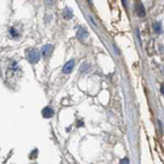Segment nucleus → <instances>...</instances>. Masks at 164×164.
I'll use <instances>...</instances> for the list:
<instances>
[{
  "label": "nucleus",
  "mask_w": 164,
  "mask_h": 164,
  "mask_svg": "<svg viewBox=\"0 0 164 164\" xmlns=\"http://www.w3.org/2000/svg\"><path fill=\"white\" fill-rule=\"evenodd\" d=\"M120 164H130V160H129L127 158H125V159H122V160H121Z\"/></svg>",
  "instance_id": "nucleus-9"
},
{
  "label": "nucleus",
  "mask_w": 164,
  "mask_h": 164,
  "mask_svg": "<svg viewBox=\"0 0 164 164\" xmlns=\"http://www.w3.org/2000/svg\"><path fill=\"white\" fill-rule=\"evenodd\" d=\"M63 17H64V18H71V17H72V11H71V9H64Z\"/></svg>",
  "instance_id": "nucleus-8"
},
{
  "label": "nucleus",
  "mask_w": 164,
  "mask_h": 164,
  "mask_svg": "<svg viewBox=\"0 0 164 164\" xmlns=\"http://www.w3.org/2000/svg\"><path fill=\"white\" fill-rule=\"evenodd\" d=\"M162 93H163V95H164V84L162 85Z\"/></svg>",
  "instance_id": "nucleus-11"
},
{
  "label": "nucleus",
  "mask_w": 164,
  "mask_h": 164,
  "mask_svg": "<svg viewBox=\"0 0 164 164\" xmlns=\"http://www.w3.org/2000/svg\"><path fill=\"white\" fill-rule=\"evenodd\" d=\"M74 66H75V62H74V61L67 62L66 66L63 67V72H64V74H70V72L74 70Z\"/></svg>",
  "instance_id": "nucleus-5"
},
{
  "label": "nucleus",
  "mask_w": 164,
  "mask_h": 164,
  "mask_svg": "<svg viewBox=\"0 0 164 164\" xmlns=\"http://www.w3.org/2000/svg\"><path fill=\"white\" fill-rule=\"evenodd\" d=\"M134 7H135V11H137V13H138V16L139 17H143L144 15H146V11H144V7H143V4H142L141 1H135V4H134Z\"/></svg>",
  "instance_id": "nucleus-2"
},
{
  "label": "nucleus",
  "mask_w": 164,
  "mask_h": 164,
  "mask_svg": "<svg viewBox=\"0 0 164 164\" xmlns=\"http://www.w3.org/2000/svg\"><path fill=\"white\" fill-rule=\"evenodd\" d=\"M9 32H11V34H12V37H15V38L18 36V34L16 33V30H15V29H13V28H11V30H9Z\"/></svg>",
  "instance_id": "nucleus-10"
},
{
  "label": "nucleus",
  "mask_w": 164,
  "mask_h": 164,
  "mask_svg": "<svg viewBox=\"0 0 164 164\" xmlns=\"http://www.w3.org/2000/svg\"><path fill=\"white\" fill-rule=\"evenodd\" d=\"M39 55H41V53L37 49H34V47H30V49L26 50V58H28V61L30 62L32 64H36L37 62L39 61V58H41Z\"/></svg>",
  "instance_id": "nucleus-1"
},
{
  "label": "nucleus",
  "mask_w": 164,
  "mask_h": 164,
  "mask_svg": "<svg viewBox=\"0 0 164 164\" xmlns=\"http://www.w3.org/2000/svg\"><path fill=\"white\" fill-rule=\"evenodd\" d=\"M154 32H155L156 34H160V33H162V32H163L162 24H160V23H155V24H154Z\"/></svg>",
  "instance_id": "nucleus-7"
},
{
  "label": "nucleus",
  "mask_w": 164,
  "mask_h": 164,
  "mask_svg": "<svg viewBox=\"0 0 164 164\" xmlns=\"http://www.w3.org/2000/svg\"><path fill=\"white\" fill-rule=\"evenodd\" d=\"M51 50H53V45H45L44 47H42V51H41V54L45 56V58H47V56L50 55V53H51Z\"/></svg>",
  "instance_id": "nucleus-4"
},
{
  "label": "nucleus",
  "mask_w": 164,
  "mask_h": 164,
  "mask_svg": "<svg viewBox=\"0 0 164 164\" xmlns=\"http://www.w3.org/2000/svg\"><path fill=\"white\" fill-rule=\"evenodd\" d=\"M53 115H54V110L50 108V106L44 108V110H42V117L44 118H51Z\"/></svg>",
  "instance_id": "nucleus-3"
},
{
  "label": "nucleus",
  "mask_w": 164,
  "mask_h": 164,
  "mask_svg": "<svg viewBox=\"0 0 164 164\" xmlns=\"http://www.w3.org/2000/svg\"><path fill=\"white\" fill-rule=\"evenodd\" d=\"M87 36H88V33H87V30H85V29L80 28L79 30H77V37H79L80 39H84Z\"/></svg>",
  "instance_id": "nucleus-6"
}]
</instances>
